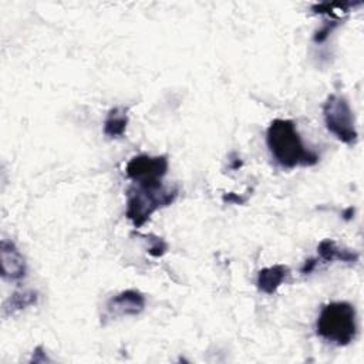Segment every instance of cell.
Here are the masks:
<instances>
[{
    "label": "cell",
    "mask_w": 364,
    "mask_h": 364,
    "mask_svg": "<svg viewBox=\"0 0 364 364\" xmlns=\"http://www.w3.org/2000/svg\"><path fill=\"white\" fill-rule=\"evenodd\" d=\"M266 142L272 156L283 168L311 166L318 162V155L307 149L290 119H274L267 128Z\"/></svg>",
    "instance_id": "cell-1"
},
{
    "label": "cell",
    "mask_w": 364,
    "mask_h": 364,
    "mask_svg": "<svg viewBox=\"0 0 364 364\" xmlns=\"http://www.w3.org/2000/svg\"><path fill=\"white\" fill-rule=\"evenodd\" d=\"M317 334L336 346L350 344L357 334V314L354 306L347 301L326 304L316 323Z\"/></svg>",
    "instance_id": "cell-2"
},
{
    "label": "cell",
    "mask_w": 364,
    "mask_h": 364,
    "mask_svg": "<svg viewBox=\"0 0 364 364\" xmlns=\"http://www.w3.org/2000/svg\"><path fill=\"white\" fill-rule=\"evenodd\" d=\"M176 196L178 189H164L162 186L145 188L134 185L128 189L127 218L134 223L135 228H139L155 210L171 205Z\"/></svg>",
    "instance_id": "cell-3"
},
{
    "label": "cell",
    "mask_w": 364,
    "mask_h": 364,
    "mask_svg": "<svg viewBox=\"0 0 364 364\" xmlns=\"http://www.w3.org/2000/svg\"><path fill=\"white\" fill-rule=\"evenodd\" d=\"M323 117L327 129L341 142L354 144L357 141V129L354 115L347 100L338 94H330L323 104Z\"/></svg>",
    "instance_id": "cell-4"
},
{
    "label": "cell",
    "mask_w": 364,
    "mask_h": 364,
    "mask_svg": "<svg viewBox=\"0 0 364 364\" xmlns=\"http://www.w3.org/2000/svg\"><path fill=\"white\" fill-rule=\"evenodd\" d=\"M168 171V159L165 156L138 155L129 159L125 172L135 185L145 188L162 186L161 179Z\"/></svg>",
    "instance_id": "cell-5"
},
{
    "label": "cell",
    "mask_w": 364,
    "mask_h": 364,
    "mask_svg": "<svg viewBox=\"0 0 364 364\" xmlns=\"http://www.w3.org/2000/svg\"><path fill=\"white\" fill-rule=\"evenodd\" d=\"M145 307V297L136 290H125L111 297L107 303V316L111 318L136 316Z\"/></svg>",
    "instance_id": "cell-6"
},
{
    "label": "cell",
    "mask_w": 364,
    "mask_h": 364,
    "mask_svg": "<svg viewBox=\"0 0 364 364\" xmlns=\"http://www.w3.org/2000/svg\"><path fill=\"white\" fill-rule=\"evenodd\" d=\"M0 259L3 277L9 280H18L26 276V262L13 242L6 239L0 243Z\"/></svg>",
    "instance_id": "cell-7"
},
{
    "label": "cell",
    "mask_w": 364,
    "mask_h": 364,
    "mask_svg": "<svg viewBox=\"0 0 364 364\" xmlns=\"http://www.w3.org/2000/svg\"><path fill=\"white\" fill-rule=\"evenodd\" d=\"M290 270L284 264H274L264 267L257 273V289L266 294H273L279 286L289 277Z\"/></svg>",
    "instance_id": "cell-8"
},
{
    "label": "cell",
    "mask_w": 364,
    "mask_h": 364,
    "mask_svg": "<svg viewBox=\"0 0 364 364\" xmlns=\"http://www.w3.org/2000/svg\"><path fill=\"white\" fill-rule=\"evenodd\" d=\"M317 250H318L320 259L324 262L341 260L346 263H355L358 260V253L338 247L333 239L321 240Z\"/></svg>",
    "instance_id": "cell-9"
},
{
    "label": "cell",
    "mask_w": 364,
    "mask_h": 364,
    "mask_svg": "<svg viewBox=\"0 0 364 364\" xmlns=\"http://www.w3.org/2000/svg\"><path fill=\"white\" fill-rule=\"evenodd\" d=\"M128 125V115L122 107H115L109 109L105 122H104V134L109 138H119L125 134Z\"/></svg>",
    "instance_id": "cell-10"
},
{
    "label": "cell",
    "mask_w": 364,
    "mask_h": 364,
    "mask_svg": "<svg viewBox=\"0 0 364 364\" xmlns=\"http://www.w3.org/2000/svg\"><path fill=\"white\" fill-rule=\"evenodd\" d=\"M37 301V293L33 290H26V291H18L14 293L4 304V314H7V311L13 313L21 309H26L31 304H34Z\"/></svg>",
    "instance_id": "cell-11"
},
{
    "label": "cell",
    "mask_w": 364,
    "mask_h": 364,
    "mask_svg": "<svg viewBox=\"0 0 364 364\" xmlns=\"http://www.w3.org/2000/svg\"><path fill=\"white\" fill-rule=\"evenodd\" d=\"M336 26H337L336 21H327V23L317 31V34L314 36V41H317V43L324 41V40L328 37V34L336 28Z\"/></svg>",
    "instance_id": "cell-12"
},
{
    "label": "cell",
    "mask_w": 364,
    "mask_h": 364,
    "mask_svg": "<svg viewBox=\"0 0 364 364\" xmlns=\"http://www.w3.org/2000/svg\"><path fill=\"white\" fill-rule=\"evenodd\" d=\"M316 264H317V262H316L314 259L306 260V263H304V264H303V267H301V273L307 274V273L313 272V270H314V267H316Z\"/></svg>",
    "instance_id": "cell-13"
}]
</instances>
